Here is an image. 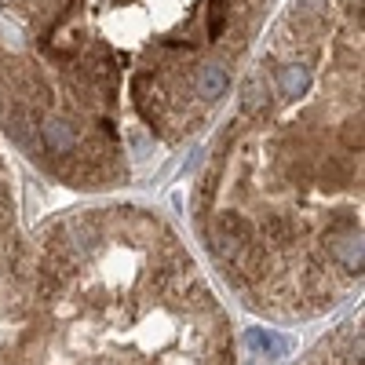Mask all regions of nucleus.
<instances>
[{
	"label": "nucleus",
	"mask_w": 365,
	"mask_h": 365,
	"mask_svg": "<svg viewBox=\"0 0 365 365\" xmlns=\"http://www.w3.org/2000/svg\"><path fill=\"white\" fill-rule=\"evenodd\" d=\"M230 96L197 245L252 311L322 314L361 282V0H292Z\"/></svg>",
	"instance_id": "nucleus-1"
},
{
	"label": "nucleus",
	"mask_w": 365,
	"mask_h": 365,
	"mask_svg": "<svg viewBox=\"0 0 365 365\" xmlns=\"http://www.w3.org/2000/svg\"><path fill=\"white\" fill-rule=\"evenodd\" d=\"M0 132L48 179L84 194H110L135 179L132 165L66 103L8 37H0Z\"/></svg>",
	"instance_id": "nucleus-4"
},
{
	"label": "nucleus",
	"mask_w": 365,
	"mask_h": 365,
	"mask_svg": "<svg viewBox=\"0 0 365 365\" xmlns=\"http://www.w3.org/2000/svg\"><path fill=\"white\" fill-rule=\"evenodd\" d=\"M270 0H0L26 58L135 179L223 110Z\"/></svg>",
	"instance_id": "nucleus-2"
},
{
	"label": "nucleus",
	"mask_w": 365,
	"mask_h": 365,
	"mask_svg": "<svg viewBox=\"0 0 365 365\" xmlns=\"http://www.w3.org/2000/svg\"><path fill=\"white\" fill-rule=\"evenodd\" d=\"M22 365H234V336L165 216L88 201L34 234Z\"/></svg>",
	"instance_id": "nucleus-3"
},
{
	"label": "nucleus",
	"mask_w": 365,
	"mask_h": 365,
	"mask_svg": "<svg viewBox=\"0 0 365 365\" xmlns=\"http://www.w3.org/2000/svg\"><path fill=\"white\" fill-rule=\"evenodd\" d=\"M34 318V237L26 230L22 182L0 143V365H22Z\"/></svg>",
	"instance_id": "nucleus-5"
},
{
	"label": "nucleus",
	"mask_w": 365,
	"mask_h": 365,
	"mask_svg": "<svg viewBox=\"0 0 365 365\" xmlns=\"http://www.w3.org/2000/svg\"><path fill=\"white\" fill-rule=\"evenodd\" d=\"M307 365H361V329L358 322H347L336 336L325 340Z\"/></svg>",
	"instance_id": "nucleus-6"
}]
</instances>
